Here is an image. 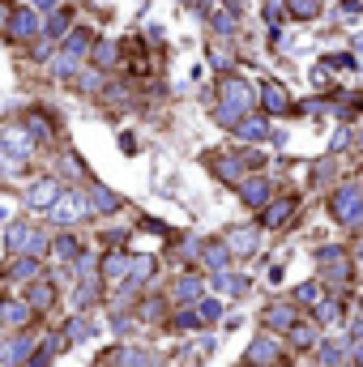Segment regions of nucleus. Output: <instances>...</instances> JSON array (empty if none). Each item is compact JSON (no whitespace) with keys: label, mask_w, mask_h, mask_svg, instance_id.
I'll return each mask as SVG.
<instances>
[{"label":"nucleus","mask_w":363,"mask_h":367,"mask_svg":"<svg viewBox=\"0 0 363 367\" xmlns=\"http://www.w3.org/2000/svg\"><path fill=\"white\" fill-rule=\"evenodd\" d=\"M35 9H39V13H56L60 0H35Z\"/></svg>","instance_id":"nucleus-41"},{"label":"nucleus","mask_w":363,"mask_h":367,"mask_svg":"<svg viewBox=\"0 0 363 367\" xmlns=\"http://www.w3.org/2000/svg\"><path fill=\"white\" fill-rule=\"evenodd\" d=\"M77 64H82V56L60 52V60H56V77H73V73H77Z\"/></svg>","instance_id":"nucleus-35"},{"label":"nucleus","mask_w":363,"mask_h":367,"mask_svg":"<svg viewBox=\"0 0 363 367\" xmlns=\"http://www.w3.org/2000/svg\"><path fill=\"white\" fill-rule=\"evenodd\" d=\"M235 188H239V197H244V205H252V209L270 205V197H274V184L265 176H248V180H239Z\"/></svg>","instance_id":"nucleus-4"},{"label":"nucleus","mask_w":363,"mask_h":367,"mask_svg":"<svg viewBox=\"0 0 363 367\" xmlns=\"http://www.w3.org/2000/svg\"><path fill=\"white\" fill-rule=\"evenodd\" d=\"M30 312H35V308H30L26 299H21V303H17V299H5V303H0V321H5L9 329H21V325L30 321Z\"/></svg>","instance_id":"nucleus-12"},{"label":"nucleus","mask_w":363,"mask_h":367,"mask_svg":"<svg viewBox=\"0 0 363 367\" xmlns=\"http://www.w3.org/2000/svg\"><path fill=\"white\" fill-rule=\"evenodd\" d=\"M68 26V13H52V21H47V35H64Z\"/></svg>","instance_id":"nucleus-37"},{"label":"nucleus","mask_w":363,"mask_h":367,"mask_svg":"<svg viewBox=\"0 0 363 367\" xmlns=\"http://www.w3.org/2000/svg\"><path fill=\"white\" fill-rule=\"evenodd\" d=\"M227 248H231V256H235V252H239V256H252V252H257V231H252V227L231 231V235H227Z\"/></svg>","instance_id":"nucleus-17"},{"label":"nucleus","mask_w":363,"mask_h":367,"mask_svg":"<svg viewBox=\"0 0 363 367\" xmlns=\"http://www.w3.org/2000/svg\"><path fill=\"white\" fill-rule=\"evenodd\" d=\"M90 209H99V214H115V209H120V197H115L111 188L94 184V188H90Z\"/></svg>","instance_id":"nucleus-19"},{"label":"nucleus","mask_w":363,"mask_h":367,"mask_svg":"<svg viewBox=\"0 0 363 367\" xmlns=\"http://www.w3.org/2000/svg\"><path fill=\"white\" fill-rule=\"evenodd\" d=\"M86 337H94V325L86 321V316H77V321L64 325V341H86Z\"/></svg>","instance_id":"nucleus-26"},{"label":"nucleus","mask_w":363,"mask_h":367,"mask_svg":"<svg viewBox=\"0 0 363 367\" xmlns=\"http://www.w3.org/2000/svg\"><path fill=\"white\" fill-rule=\"evenodd\" d=\"M265 21L278 30V26H282V9H278V5H265Z\"/></svg>","instance_id":"nucleus-40"},{"label":"nucleus","mask_w":363,"mask_h":367,"mask_svg":"<svg viewBox=\"0 0 363 367\" xmlns=\"http://www.w3.org/2000/svg\"><path fill=\"white\" fill-rule=\"evenodd\" d=\"M201 295H205V278H197V274H184L176 282V290H171L176 303H192V299H201Z\"/></svg>","instance_id":"nucleus-11"},{"label":"nucleus","mask_w":363,"mask_h":367,"mask_svg":"<svg viewBox=\"0 0 363 367\" xmlns=\"http://www.w3.org/2000/svg\"><path fill=\"white\" fill-rule=\"evenodd\" d=\"M26 355H35V337L30 333H17L9 341H0V367H17Z\"/></svg>","instance_id":"nucleus-6"},{"label":"nucleus","mask_w":363,"mask_h":367,"mask_svg":"<svg viewBox=\"0 0 363 367\" xmlns=\"http://www.w3.org/2000/svg\"><path fill=\"white\" fill-rule=\"evenodd\" d=\"M52 359H56V355H47V350H39V359H30V367H52Z\"/></svg>","instance_id":"nucleus-42"},{"label":"nucleus","mask_w":363,"mask_h":367,"mask_svg":"<svg viewBox=\"0 0 363 367\" xmlns=\"http://www.w3.org/2000/svg\"><path fill=\"white\" fill-rule=\"evenodd\" d=\"M261 107H265V111H286V107H290L286 86H282V82H265V86H261Z\"/></svg>","instance_id":"nucleus-10"},{"label":"nucleus","mask_w":363,"mask_h":367,"mask_svg":"<svg viewBox=\"0 0 363 367\" xmlns=\"http://www.w3.org/2000/svg\"><path fill=\"white\" fill-rule=\"evenodd\" d=\"M197 316H201V325L223 321V303H218V299H197Z\"/></svg>","instance_id":"nucleus-30"},{"label":"nucleus","mask_w":363,"mask_h":367,"mask_svg":"<svg viewBox=\"0 0 363 367\" xmlns=\"http://www.w3.org/2000/svg\"><path fill=\"white\" fill-rule=\"evenodd\" d=\"M90 60L99 64V68H111L115 64V43H94L90 47Z\"/></svg>","instance_id":"nucleus-29"},{"label":"nucleus","mask_w":363,"mask_h":367,"mask_svg":"<svg viewBox=\"0 0 363 367\" xmlns=\"http://www.w3.org/2000/svg\"><path fill=\"white\" fill-rule=\"evenodd\" d=\"M5 243H9V252H26V256H39V252L47 248V235H43V231H35L30 223H13V227L5 231Z\"/></svg>","instance_id":"nucleus-2"},{"label":"nucleus","mask_w":363,"mask_h":367,"mask_svg":"<svg viewBox=\"0 0 363 367\" xmlns=\"http://www.w3.org/2000/svg\"><path fill=\"white\" fill-rule=\"evenodd\" d=\"M90 214V201L82 197V192H60L56 197V205H52V218L60 227H68V223H77V218H86Z\"/></svg>","instance_id":"nucleus-3"},{"label":"nucleus","mask_w":363,"mask_h":367,"mask_svg":"<svg viewBox=\"0 0 363 367\" xmlns=\"http://www.w3.org/2000/svg\"><path fill=\"white\" fill-rule=\"evenodd\" d=\"M214 290H223V295H244L248 278L244 274H231V269H218V274H214Z\"/></svg>","instance_id":"nucleus-16"},{"label":"nucleus","mask_w":363,"mask_h":367,"mask_svg":"<svg viewBox=\"0 0 363 367\" xmlns=\"http://www.w3.org/2000/svg\"><path fill=\"white\" fill-rule=\"evenodd\" d=\"M265 325H270V329H290V325H295V303H270V308H265Z\"/></svg>","instance_id":"nucleus-15"},{"label":"nucleus","mask_w":363,"mask_h":367,"mask_svg":"<svg viewBox=\"0 0 363 367\" xmlns=\"http://www.w3.org/2000/svg\"><path fill=\"white\" fill-rule=\"evenodd\" d=\"M5 26L13 39H35V35H43V17H39V9H17V13H9Z\"/></svg>","instance_id":"nucleus-5"},{"label":"nucleus","mask_w":363,"mask_h":367,"mask_svg":"<svg viewBox=\"0 0 363 367\" xmlns=\"http://www.w3.org/2000/svg\"><path fill=\"white\" fill-rule=\"evenodd\" d=\"M210 30H214V35H235V13H231V9H218V13L210 17Z\"/></svg>","instance_id":"nucleus-27"},{"label":"nucleus","mask_w":363,"mask_h":367,"mask_svg":"<svg viewBox=\"0 0 363 367\" xmlns=\"http://www.w3.org/2000/svg\"><path fill=\"white\" fill-rule=\"evenodd\" d=\"M286 9L308 21V17H317V0H286Z\"/></svg>","instance_id":"nucleus-34"},{"label":"nucleus","mask_w":363,"mask_h":367,"mask_svg":"<svg viewBox=\"0 0 363 367\" xmlns=\"http://www.w3.org/2000/svg\"><path fill=\"white\" fill-rule=\"evenodd\" d=\"M129 269H133V256H129V252H111V256L103 261V278H107V282H120V278H129Z\"/></svg>","instance_id":"nucleus-18"},{"label":"nucleus","mask_w":363,"mask_h":367,"mask_svg":"<svg viewBox=\"0 0 363 367\" xmlns=\"http://www.w3.org/2000/svg\"><path fill=\"white\" fill-rule=\"evenodd\" d=\"M214 171H218L227 184H239V180H244V167H239V158H214Z\"/></svg>","instance_id":"nucleus-25"},{"label":"nucleus","mask_w":363,"mask_h":367,"mask_svg":"<svg viewBox=\"0 0 363 367\" xmlns=\"http://www.w3.org/2000/svg\"><path fill=\"white\" fill-rule=\"evenodd\" d=\"M150 274H154V261L150 256H133V269H129V290H137V286H145L150 282Z\"/></svg>","instance_id":"nucleus-22"},{"label":"nucleus","mask_w":363,"mask_h":367,"mask_svg":"<svg viewBox=\"0 0 363 367\" xmlns=\"http://www.w3.org/2000/svg\"><path fill=\"white\" fill-rule=\"evenodd\" d=\"M290 337H295V346H317V329L312 325H290Z\"/></svg>","instance_id":"nucleus-33"},{"label":"nucleus","mask_w":363,"mask_h":367,"mask_svg":"<svg viewBox=\"0 0 363 367\" xmlns=\"http://www.w3.org/2000/svg\"><path fill=\"white\" fill-rule=\"evenodd\" d=\"M248 363H252V367H274V363H278V341H274V333L252 337V346H248Z\"/></svg>","instance_id":"nucleus-9"},{"label":"nucleus","mask_w":363,"mask_h":367,"mask_svg":"<svg viewBox=\"0 0 363 367\" xmlns=\"http://www.w3.org/2000/svg\"><path fill=\"white\" fill-rule=\"evenodd\" d=\"M317 316H321V325H333V321H337V303H333V299H329V303H321V312H317Z\"/></svg>","instance_id":"nucleus-39"},{"label":"nucleus","mask_w":363,"mask_h":367,"mask_svg":"<svg viewBox=\"0 0 363 367\" xmlns=\"http://www.w3.org/2000/svg\"><path fill=\"white\" fill-rule=\"evenodd\" d=\"M90 47H94V43H90V35H86V30H73V35L64 39V52H68V56H86Z\"/></svg>","instance_id":"nucleus-28"},{"label":"nucleus","mask_w":363,"mask_h":367,"mask_svg":"<svg viewBox=\"0 0 363 367\" xmlns=\"http://www.w3.org/2000/svg\"><path fill=\"white\" fill-rule=\"evenodd\" d=\"M235 137H244V141H265V137H270V120H265V115H244V120L235 124Z\"/></svg>","instance_id":"nucleus-13"},{"label":"nucleus","mask_w":363,"mask_h":367,"mask_svg":"<svg viewBox=\"0 0 363 367\" xmlns=\"http://www.w3.org/2000/svg\"><path fill=\"white\" fill-rule=\"evenodd\" d=\"M295 197H282V201H270L265 205V227H286L290 223V214H295Z\"/></svg>","instance_id":"nucleus-14"},{"label":"nucleus","mask_w":363,"mask_h":367,"mask_svg":"<svg viewBox=\"0 0 363 367\" xmlns=\"http://www.w3.org/2000/svg\"><path fill=\"white\" fill-rule=\"evenodd\" d=\"M342 355H346L342 341H325V346H321V363L325 367H337V359H342Z\"/></svg>","instance_id":"nucleus-32"},{"label":"nucleus","mask_w":363,"mask_h":367,"mask_svg":"<svg viewBox=\"0 0 363 367\" xmlns=\"http://www.w3.org/2000/svg\"><path fill=\"white\" fill-rule=\"evenodd\" d=\"M329 209H333V218H337L342 227H359V223H363V188H359V184H342V188L333 192Z\"/></svg>","instance_id":"nucleus-1"},{"label":"nucleus","mask_w":363,"mask_h":367,"mask_svg":"<svg viewBox=\"0 0 363 367\" xmlns=\"http://www.w3.org/2000/svg\"><path fill=\"white\" fill-rule=\"evenodd\" d=\"M295 299H299V303H317V299H321V290H317V282H304V286L295 290Z\"/></svg>","instance_id":"nucleus-36"},{"label":"nucleus","mask_w":363,"mask_h":367,"mask_svg":"<svg viewBox=\"0 0 363 367\" xmlns=\"http://www.w3.org/2000/svg\"><path fill=\"white\" fill-rule=\"evenodd\" d=\"M60 192H64V188H60V180H39V184H30V188H26V205H30V209H52Z\"/></svg>","instance_id":"nucleus-7"},{"label":"nucleus","mask_w":363,"mask_h":367,"mask_svg":"<svg viewBox=\"0 0 363 367\" xmlns=\"http://www.w3.org/2000/svg\"><path fill=\"white\" fill-rule=\"evenodd\" d=\"M201 261L214 269V274H218V269H231V248H227V243H205Z\"/></svg>","instance_id":"nucleus-21"},{"label":"nucleus","mask_w":363,"mask_h":367,"mask_svg":"<svg viewBox=\"0 0 363 367\" xmlns=\"http://www.w3.org/2000/svg\"><path fill=\"white\" fill-rule=\"evenodd\" d=\"M52 252H56V261H64V265H73V261L82 256V248H77V239H73V235H60V239L52 243Z\"/></svg>","instance_id":"nucleus-23"},{"label":"nucleus","mask_w":363,"mask_h":367,"mask_svg":"<svg viewBox=\"0 0 363 367\" xmlns=\"http://www.w3.org/2000/svg\"><path fill=\"white\" fill-rule=\"evenodd\" d=\"M115 355H120V367H158L150 350H115Z\"/></svg>","instance_id":"nucleus-24"},{"label":"nucleus","mask_w":363,"mask_h":367,"mask_svg":"<svg viewBox=\"0 0 363 367\" xmlns=\"http://www.w3.org/2000/svg\"><path fill=\"white\" fill-rule=\"evenodd\" d=\"M52 299H56V290H52V282H30V290H26V303H30L35 312H43V308H52Z\"/></svg>","instance_id":"nucleus-20"},{"label":"nucleus","mask_w":363,"mask_h":367,"mask_svg":"<svg viewBox=\"0 0 363 367\" xmlns=\"http://www.w3.org/2000/svg\"><path fill=\"white\" fill-rule=\"evenodd\" d=\"M359 367H363V346H359Z\"/></svg>","instance_id":"nucleus-43"},{"label":"nucleus","mask_w":363,"mask_h":367,"mask_svg":"<svg viewBox=\"0 0 363 367\" xmlns=\"http://www.w3.org/2000/svg\"><path fill=\"white\" fill-rule=\"evenodd\" d=\"M223 103L235 107V111H248V107H252V86H248L244 77H227V82H223Z\"/></svg>","instance_id":"nucleus-8"},{"label":"nucleus","mask_w":363,"mask_h":367,"mask_svg":"<svg viewBox=\"0 0 363 367\" xmlns=\"http://www.w3.org/2000/svg\"><path fill=\"white\" fill-rule=\"evenodd\" d=\"M35 274H39V261H35V256L17 261V265H9V278H17V282H26V278H35Z\"/></svg>","instance_id":"nucleus-31"},{"label":"nucleus","mask_w":363,"mask_h":367,"mask_svg":"<svg viewBox=\"0 0 363 367\" xmlns=\"http://www.w3.org/2000/svg\"><path fill=\"white\" fill-rule=\"evenodd\" d=\"M359 13H363L359 0H342V5H337V17H359Z\"/></svg>","instance_id":"nucleus-38"}]
</instances>
